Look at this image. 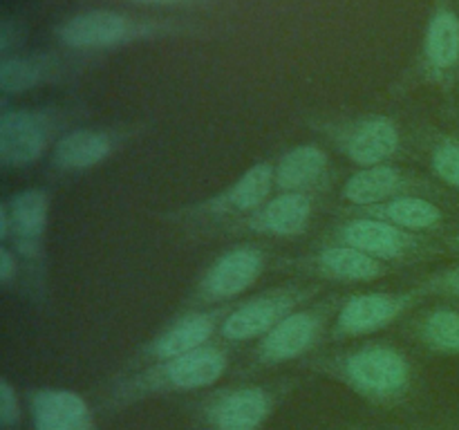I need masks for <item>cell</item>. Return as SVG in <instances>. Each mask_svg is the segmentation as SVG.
<instances>
[{
    "label": "cell",
    "mask_w": 459,
    "mask_h": 430,
    "mask_svg": "<svg viewBox=\"0 0 459 430\" xmlns=\"http://www.w3.org/2000/svg\"><path fill=\"white\" fill-rule=\"evenodd\" d=\"M350 213L357 215H368V218L384 219V222L394 224V227H402L406 231L415 233H426V231H437L444 224V213L437 204H435L430 197H397V200L384 202V204L375 206H350Z\"/></svg>",
    "instance_id": "7402d4cb"
},
{
    "label": "cell",
    "mask_w": 459,
    "mask_h": 430,
    "mask_svg": "<svg viewBox=\"0 0 459 430\" xmlns=\"http://www.w3.org/2000/svg\"><path fill=\"white\" fill-rule=\"evenodd\" d=\"M334 150L359 168L393 164L403 150L402 128L385 115H363L354 119L318 121L312 125Z\"/></svg>",
    "instance_id": "9c48e42d"
},
{
    "label": "cell",
    "mask_w": 459,
    "mask_h": 430,
    "mask_svg": "<svg viewBox=\"0 0 459 430\" xmlns=\"http://www.w3.org/2000/svg\"><path fill=\"white\" fill-rule=\"evenodd\" d=\"M294 385L282 379L218 388L193 406V419L197 430H263Z\"/></svg>",
    "instance_id": "5b68a950"
},
{
    "label": "cell",
    "mask_w": 459,
    "mask_h": 430,
    "mask_svg": "<svg viewBox=\"0 0 459 430\" xmlns=\"http://www.w3.org/2000/svg\"><path fill=\"white\" fill-rule=\"evenodd\" d=\"M236 303L215 305V307L204 309H186L182 316L170 321L160 334L152 336L128 363L126 370L130 367L146 366V363L161 361V358L182 357V354L195 352V349L204 348V345L215 343V336H220L224 318L233 309Z\"/></svg>",
    "instance_id": "9a60e30c"
},
{
    "label": "cell",
    "mask_w": 459,
    "mask_h": 430,
    "mask_svg": "<svg viewBox=\"0 0 459 430\" xmlns=\"http://www.w3.org/2000/svg\"><path fill=\"white\" fill-rule=\"evenodd\" d=\"M307 370L327 376L375 406H402L412 397L417 372L411 357L390 343H361L309 358Z\"/></svg>",
    "instance_id": "7a4b0ae2"
},
{
    "label": "cell",
    "mask_w": 459,
    "mask_h": 430,
    "mask_svg": "<svg viewBox=\"0 0 459 430\" xmlns=\"http://www.w3.org/2000/svg\"><path fill=\"white\" fill-rule=\"evenodd\" d=\"M430 193H437V186L415 170L402 168L397 164H381L359 168L357 173L350 175L341 188V200L361 209V206L384 204L397 197H430Z\"/></svg>",
    "instance_id": "e0dca14e"
},
{
    "label": "cell",
    "mask_w": 459,
    "mask_h": 430,
    "mask_svg": "<svg viewBox=\"0 0 459 430\" xmlns=\"http://www.w3.org/2000/svg\"><path fill=\"white\" fill-rule=\"evenodd\" d=\"M22 276V267H21V260L16 258L9 246H0V285L4 289H12L13 285H18Z\"/></svg>",
    "instance_id": "4316f807"
},
{
    "label": "cell",
    "mask_w": 459,
    "mask_h": 430,
    "mask_svg": "<svg viewBox=\"0 0 459 430\" xmlns=\"http://www.w3.org/2000/svg\"><path fill=\"white\" fill-rule=\"evenodd\" d=\"M323 242L352 246L394 269L424 262L439 251L426 237V233L406 231L384 219L350 213V211H343V218L330 227Z\"/></svg>",
    "instance_id": "52a82bcc"
},
{
    "label": "cell",
    "mask_w": 459,
    "mask_h": 430,
    "mask_svg": "<svg viewBox=\"0 0 459 430\" xmlns=\"http://www.w3.org/2000/svg\"><path fill=\"white\" fill-rule=\"evenodd\" d=\"M267 269V254L258 245H238L224 251L202 273L186 309L227 305L258 282Z\"/></svg>",
    "instance_id": "4fadbf2b"
},
{
    "label": "cell",
    "mask_w": 459,
    "mask_h": 430,
    "mask_svg": "<svg viewBox=\"0 0 459 430\" xmlns=\"http://www.w3.org/2000/svg\"><path fill=\"white\" fill-rule=\"evenodd\" d=\"M318 296H323L321 282L303 280H294L287 282V285L273 287V289L260 291V294L233 305L229 316L224 318L218 340H224L229 345L260 340L278 322L285 321L296 309L316 300Z\"/></svg>",
    "instance_id": "ba28073f"
},
{
    "label": "cell",
    "mask_w": 459,
    "mask_h": 430,
    "mask_svg": "<svg viewBox=\"0 0 459 430\" xmlns=\"http://www.w3.org/2000/svg\"><path fill=\"white\" fill-rule=\"evenodd\" d=\"M430 166L433 173L448 186L459 191V142L451 137L435 139L430 146Z\"/></svg>",
    "instance_id": "d4e9b609"
},
{
    "label": "cell",
    "mask_w": 459,
    "mask_h": 430,
    "mask_svg": "<svg viewBox=\"0 0 459 430\" xmlns=\"http://www.w3.org/2000/svg\"><path fill=\"white\" fill-rule=\"evenodd\" d=\"M229 366H231V345L215 340L182 357L130 367L108 385L106 392L101 394V408L124 410L134 403L166 397V394L209 390L227 374Z\"/></svg>",
    "instance_id": "6da1fadb"
},
{
    "label": "cell",
    "mask_w": 459,
    "mask_h": 430,
    "mask_svg": "<svg viewBox=\"0 0 459 430\" xmlns=\"http://www.w3.org/2000/svg\"><path fill=\"white\" fill-rule=\"evenodd\" d=\"M175 31H182V27L133 18L108 9H92L67 18L56 30V36L65 47L94 52V49H112L137 40L155 39V36H169Z\"/></svg>",
    "instance_id": "8fae6325"
},
{
    "label": "cell",
    "mask_w": 459,
    "mask_h": 430,
    "mask_svg": "<svg viewBox=\"0 0 459 430\" xmlns=\"http://www.w3.org/2000/svg\"><path fill=\"white\" fill-rule=\"evenodd\" d=\"M316 211V195L307 193H278L260 209L222 227L227 233H249L267 237H300L307 233Z\"/></svg>",
    "instance_id": "ac0fdd59"
},
{
    "label": "cell",
    "mask_w": 459,
    "mask_h": 430,
    "mask_svg": "<svg viewBox=\"0 0 459 430\" xmlns=\"http://www.w3.org/2000/svg\"><path fill=\"white\" fill-rule=\"evenodd\" d=\"M408 331L430 352L459 354V312L455 309L435 307L426 314H417L408 322Z\"/></svg>",
    "instance_id": "cb8c5ba5"
},
{
    "label": "cell",
    "mask_w": 459,
    "mask_h": 430,
    "mask_svg": "<svg viewBox=\"0 0 459 430\" xmlns=\"http://www.w3.org/2000/svg\"><path fill=\"white\" fill-rule=\"evenodd\" d=\"M282 271H296L299 276L314 278V280L343 282V285H359V282H375L393 273L394 267L352 249L345 245H332L323 242L318 249L309 251L307 255L299 258H285L278 262Z\"/></svg>",
    "instance_id": "2e32d148"
},
{
    "label": "cell",
    "mask_w": 459,
    "mask_h": 430,
    "mask_svg": "<svg viewBox=\"0 0 459 430\" xmlns=\"http://www.w3.org/2000/svg\"><path fill=\"white\" fill-rule=\"evenodd\" d=\"M21 424V401L18 392L7 376L0 379V426L3 430H12Z\"/></svg>",
    "instance_id": "484cf974"
},
{
    "label": "cell",
    "mask_w": 459,
    "mask_h": 430,
    "mask_svg": "<svg viewBox=\"0 0 459 430\" xmlns=\"http://www.w3.org/2000/svg\"><path fill=\"white\" fill-rule=\"evenodd\" d=\"M332 161L316 143H300L290 148L276 161V188L281 193H307L321 195L332 186Z\"/></svg>",
    "instance_id": "ffe728a7"
},
{
    "label": "cell",
    "mask_w": 459,
    "mask_h": 430,
    "mask_svg": "<svg viewBox=\"0 0 459 430\" xmlns=\"http://www.w3.org/2000/svg\"><path fill=\"white\" fill-rule=\"evenodd\" d=\"M276 188V164L272 161H258L247 168L231 186L197 204L184 206L175 213H166L164 219L175 222H197L206 224L209 228L227 227L245 215L254 213L264 204Z\"/></svg>",
    "instance_id": "30bf717a"
},
{
    "label": "cell",
    "mask_w": 459,
    "mask_h": 430,
    "mask_svg": "<svg viewBox=\"0 0 459 430\" xmlns=\"http://www.w3.org/2000/svg\"><path fill=\"white\" fill-rule=\"evenodd\" d=\"M22 25L13 18H4L0 22V52H3V58L12 56V49L18 47L22 43Z\"/></svg>",
    "instance_id": "83f0119b"
},
{
    "label": "cell",
    "mask_w": 459,
    "mask_h": 430,
    "mask_svg": "<svg viewBox=\"0 0 459 430\" xmlns=\"http://www.w3.org/2000/svg\"><path fill=\"white\" fill-rule=\"evenodd\" d=\"M406 430H421V428H406Z\"/></svg>",
    "instance_id": "4dcf8cb0"
},
{
    "label": "cell",
    "mask_w": 459,
    "mask_h": 430,
    "mask_svg": "<svg viewBox=\"0 0 459 430\" xmlns=\"http://www.w3.org/2000/svg\"><path fill=\"white\" fill-rule=\"evenodd\" d=\"M343 303V296L330 294L318 296L309 305L296 309L285 321L278 322L267 336L255 340L254 349L249 352V361L240 370L242 374L272 370V367L285 366V363L296 361V358L307 357L330 334L332 322H334Z\"/></svg>",
    "instance_id": "277c9868"
},
{
    "label": "cell",
    "mask_w": 459,
    "mask_h": 430,
    "mask_svg": "<svg viewBox=\"0 0 459 430\" xmlns=\"http://www.w3.org/2000/svg\"><path fill=\"white\" fill-rule=\"evenodd\" d=\"M27 399L34 430H101L92 408L74 390L36 388Z\"/></svg>",
    "instance_id": "d6986e66"
},
{
    "label": "cell",
    "mask_w": 459,
    "mask_h": 430,
    "mask_svg": "<svg viewBox=\"0 0 459 430\" xmlns=\"http://www.w3.org/2000/svg\"><path fill=\"white\" fill-rule=\"evenodd\" d=\"M134 3H143V4H178V3H186V0H134Z\"/></svg>",
    "instance_id": "f546056e"
},
{
    "label": "cell",
    "mask_w": 459,
    "mask_h": 430,
    "mask_svg": "<svg viewBox=\"0 0 459 430\" xmlns=\"http://www.w3.org/2000/svg\"><path fill=\"white\" fill-rule=\"evenodd\" d=\"M48 219L49 193L45 188H22L0 204V245L21 260L22 278L34 300H43L48 289Z\"/></svg>",
    "instance_id": "3957f363"
},
{
    "label": "cell",
    "mask_w": 459,
    "mask_h": 430,
    "mask_svg": "<svg viewBox=\"0 0 459 430\" xmlns=\"http://www.w3.org/2000/svg\"><path fill=\"white\" fill-rule=\"evenodd\" d=\"M146 125H110V128H72L49 152V173L54 177L88 173L139 139Z\"/></svg>",
    "instance_id": "5bb4252c"
},
{
    "label": "cell",
    "mask_w": 459,
    "mask_h": 430,
    "mask_svg": "<svg viewBox=\"0 0 459 430\" xmlns=\"http://www.w3.org/2000/svg\"><path fill=\"white\" fill-rule=\"evenodd\" d=\"M429 294L430 291L426 289V285H417L403 291H366V294L350 296L336 314L327 336L336 343L366 339L402 321L417 305H421V300Z\"/></svg>",
    "instance_id": "7c38bea8"
},
{
    "label": "cell",
    "mask_w": 459,
    "mask_h": 430,
    "mask_svg": "<svg viewBox=\"0 0 459 430\" xmlns=\"http://www.w3.org/2000/svg\"><path fill=\"white\" fill-rule=\"evenodd\" d=\"M424 285L430 294H435V291H446V294H453L459 298V269L435 273V276L429 278Z\"/></svg>",
    "instance_id": "f1b7e54d"
},
{
    "label": "cell",
    "mask_w": 459,
    "mask_h": 430,
    "mask_svg": "<svg viewBox=\"0 0 459 430\" xmlns=\"http://www.w3.org/2000/svg\"><path fill=\"white\" fill-rule=\"evenodd\" d=\"M72 72L63 58L36 54V56H9L0 63V92L3 97L30 92L45 83L63 81Z\"/></svg>",
    "instance_id": "44dd1931"
},
{
    "label": "cell",
    "mask_w": 459,
    "mask_h": 430,
    "mask_svg": "<svg viewBox=\"0 0 459 430\" xmlns=\"http://www.w3.org/2000/svg\"><path fill=\"white\" fill-rule=\"evenodd\" d=\"M424 72L442 79L459 61V18L453 9L439 7L430 18L424 39Z\"/></svg>",
    "instance_id": "603a6c76"
},
{
    "label": "cell",
    "mask_w": 459,
    "mask_h": 430,
    "mask_svg": "<svg viewBox=\"0 0 459 430\" xmlns=\"http://www.w3.org/2000/svg\"><path fill=\"white\" fill-rule=\"evenodd\" d=\"M81 116L63 108H3L0 115V166L22 170L43 159Z\"/></svg>",
    "instance_id": "8992f818"
}]
</instances>
